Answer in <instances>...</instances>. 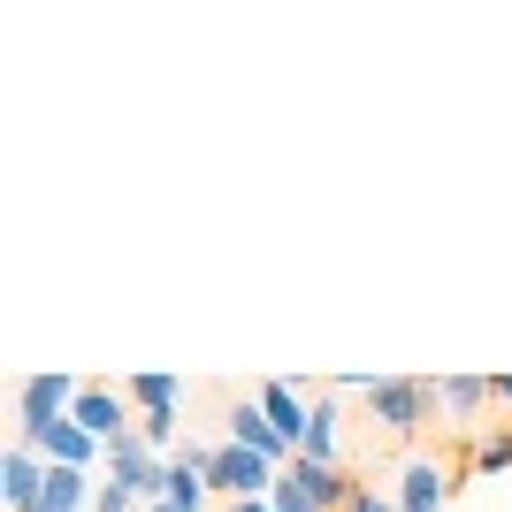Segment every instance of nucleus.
<instances>
[{"label":"nucleus","mask_w":512,"mask_h":512,"mask_svg":"<svg viewBox=\"0 0 512 512\" xmlns=\"http://www.w3.org/2000/svg\"><path fill=\"white\" fill-rule=\"evenodd\" d=\"M451 490V467L444 459H428V451H413L406 459V497H398V512H436Z\"/></svg>","instance_id":"nucleus-9"},{"label":"nucleus","mask_w":512,"mask_h":512,"mask_svg":"<svg viewBox=\"0 0 512 512\" xmlns=\"http://www.w3.org/2000/svg\"><path fill=\"white\" fill-rule=\"evenodd\" d=\"M46 474H54V459H39L31 444H16L8 459H0V482H8V505H16V512H39V497H46Z\"/></svg>","instance_id":"nucleus-7"},{"label":"nucleus","mask_w":512,"mask_h":512,"mask_svg":"<svg viewBox=\"0 0 512 512\" xmlns=\"http://www.w3.org/2000/svg\"><path fill=\"white\" fill-rule=\"evenodd\" d=\"M130 505H138V497H130V490H123V482H107V490H100V497H92V512H130Z\"/></svg>","instance_id":"nucleus-14"},{"label":"nucleus","mask_w":512,"mask_h":512,"mask_svg":"<svg viewBox=\"0 0 512 512\" xmlns=\"http://www.w3.org/2000/svg\"><path fill=\"white\" fill-rule=\"evenodd\" d=\"M512 467V421H497V436H482V444L459 459V474H505Z\"/></svg>","instance_id":"nucleus-11"},{"label":"nucleus","mask_w":512,"mask_h":512,"mask_svg":"<svg viewBox=\"0 0 512 512\" xmlns=\"http://www.w3.org/2000/svg\"><path fill=\"white\" fill-rule=\"evenodd\" d=\"M230 512H276V505H268V497H253V505H230Z\"/></svg>","instance_id":"nucleus-16"},{"label":"nucleus","mask_w":512,"mask_h":512,"mask_svg":"<svg viewBox=\"0 0 512 512\" xmlns=\"http://www.w3.org/2000/svg\"><path fill=\"white\" fill-rule=\"evenodd\" d=\"M153 512H184V505H153Z\"/></svg>","instance_id":"nucleus-17"},{"label":"nucleus","mask_w":512,"mask_h":512,"mask_svg":"<svg viewBox=\"0 0 512 512\" xmlns=\"http://www.w3.org/2000/svg\"><path fill=\"white\" fill-rule=\"evenodd\" d=\"M222 428H230V444L260 451L268 467H291V459H299V451H291V444L276 436V421L260 413V398H230V406H222Z\"/></svg>","instance_id":"nucleus-5"},{"label":"nucleus","mask_w":512,"mask_h":512,"mask_svg":"<svg viewBox=\"0 0 512 512\" xmlns=\"http://www.w3.org/2000/svg\"><path fill=\"white\" fill-rule=\"evenodd\" d=\"M276 474H283V467H268L260 451H245V444H214V459H207V490H230V505H253L260 490H276Z\"/></svg>","instance_id":"nucleus-3"},{"label":"nucleus","mask_w":512,"mask_h":512,"mask_svg":"<svg viewBox=\"0 0 512 512\" xmlns=\"http://www.w3.org/2000/svg\"><path fill=\"white\" fill-rule=\"evenodd\" d=\"M268 505H276V512H321L314 497H306L299 482H291V474H276V490H268Z\"/></svg>","instance_id":"nucleus-13"},{"label":"nucleus","mask_w":512,"mask_h":512,"mask_svg":"<svg viewBox=\"0 0 512 512\" xmlns=\"http://www.w3.org/2000/svg\"><path fill=\"white\" fill-rule=\"evenodd\" d=\"M283 474H291V482H299V490L314 497L321 512H344V505H352V497H360V482H352V474H344V467H314V459H291V467H283Z\"/></svg>","instance_id":"nucleus-8"},{"label":"nucleus","mask_w":512,"mask_h":512,"mask_svg":"<svg viewBox=\"0 0 512 512\" xmlns=\"http://www.w3.org/2000/svg\"><path fill=\"white\" fill-rule=\"evenodd\" d=\"M337 398H360L367 406V421L383 428L390 444H413L428 428V375H344L337 383Z\"/></svg>","instance_id":"nucleus-1"},{"label":"nucleus","mask_w":512,"mask_h":512,"mask_svg":"<svg viewBox=\"0 0 512 512\" xmlns=\"http://www.w3.org/2000/svg\"><path fill=\"white\" fill-rule=\"evenodd\" d=\"M69 406H77V375H62V367H39V375H23V390H16V436H23V428L62 421Z\"/></svg>","instance_id":"nucleus-4"},{"label":"nucleus","mask_w":512,"mask_h":512,"mask_svg":"<svg viewBox=\"0 0 512 512\" xmlns=\"http://www.w3.org/2000/svg\"><path fill=\"white\" fill-rule=\"evenodd\" d=\"M69 421L85 428L92 444H123V436H130V421H123V398H115V390H100V383H92V390H77Z\"/></svg>","instance_id":"nucleus-6"},{"label":"nucleus","mask_w":512,"mask_h":512,"mask_svg":"<svg viewBox=\"0 0 512 512\" xmlns=\"http://www.w3.org/2000/svg\"><path fill=\"white\" fill-rule=\"evenodd\" d=\"M344 512H398V505H390V497H375V490H367V482H360V497H352V505H344Z\"/></svg>","instance_id":"nucleus-15"},{"label":"nucleus","mask_w":512,"mask_h":512,"mask_svg":"<svg viewBox=\"0 0 512 512\" xmlns=\"http://www.w3.org/2000/svg\"><path fill=\"white\" fill-rule=\"evenodd\" d=\"M260 413L276 421V436H283L291 451L306 444V421H314V406H306V390H291V383H268V390H260Z\"/></svg>","instance_id":"nucleus-10"},{"label":"nucleus","mask_w":512,"mask_h":512,"mask_svg":"<svg viewBox=\"0 0 512 512\" xmlns=\"http://www.w3.org/2000/svg\"><path fill=\"white\" fill-rule=\"evenodd\" d=\"M123 398H138L146 413H169L176 398H184V383H176V375H123Z\"/></svg>","instance_id":"nucleus-12"},{"label":"nucleus","mask_w":512,"mask_h":512,"mask_svg":"<svg viewBox=\"0 0 512 512\" xmlns=\"http://www.w3.org/2000/svg\"><path fill=\"white\" fill-rule=\"evenodd\" d=\"M428 406L444 413L451 436H467V451H474L482 436H490V428H482V413H490L497 398H490V375H428Z\"/></svg>","instance_id":"nucleus-2"}]
</instances>
